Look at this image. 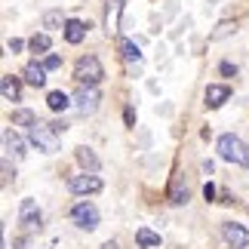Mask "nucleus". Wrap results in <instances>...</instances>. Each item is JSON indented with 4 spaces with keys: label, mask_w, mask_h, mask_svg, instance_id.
I'll return each instance as SVG.
<instances>
[{
    "label": "nucleus",
    "mask_w": 249,
    "mask_h": 249,
    "mask_svg": "<svg viewBox=\"0 0 249 249\" xmlns=\"http://www.w3.org/2000/svg\"><path fill=\"white\" fill-rule=\"evenodd\" d=\"M43 25H46V28H59V25H65V18H62L59 9H50V13L43 16Z\"/></svg>",
    "instance_id": "nucleus-22"
},
{
    "label": "nucleus",
    "mask_w": 249,
    "mask_h": 249,
    "mask_svg": "<svg viewBox=\"0 0 249 249\" xmlns=\"http://www.w3.org/2000/svg\"><path fill=\"white\" fill-rule=\"evenodd\" d=\"M102 77H105V68H102V62L95 59V55L77 59V65H74V80L80 86H95V83H102Z\"/></svg>",
    "instance_id": "nucleus-1"
},
{
    "label": "nucleus",
    "mask_w": 249,
    "mask_h": 249,
    "mask_svg": "<svg viewBox=\"0 0 249 249\" xmlns=\"http://www.w3.org/2000/svg\"><path fill=\"white\" fill-rule=\"evenodd\" d=\"M120 53H123V59H126V65H139L142 62V53H139V46L132 43V40H123L120 43Z\"/></svg>",
    "instance_id": "nucleus-17"
},
{
    "label": "nucleus",
    "mask_w": 249,
    "mask_h": 249,
    "mask_svg": "<svg viewBox=\"0 0 249 249\" xmlns=\"http://www.w3.org/2000/svg\"><path fill=\"white\" fill-rule=\"evenodd\" d=\"M28 46H31L34 53H46V50H50V37H46V34H34Z\"/></svg>",
    "instance_id": "nucleus-21"
},
{
    "label": "nucleus",
    "mask_w": 249,
    "mask_h": 249,
    "mask_svg": "<svg viewBox=\"0 0 249 249\" xmlns=\"http://www.w3.org/2000/svg\"><path fill=\"white\" fill-rule=\"evenodd\" d=\"M136 243L142 249H160V234H154L151 228H139V231H136Z\"/></svg>",
    "instance_id": "nucleus-13"
},
{
    "label": "nucleus",
    "mask_w": 249,
    "mask_h": 249,
    "mask_svg": "<svg viewBox=\"0 0 249 249\" xmlns=\"http://www.w3.org/2000/svg\"><path fill=\"white\" fill-rule=\"evenodd\" d=\"M123 120H126V126H136V111L126 108V111H123Z\"/></svg>",
    "instance_id": "nucleus-24"
},
{
    "label": "nucleus",
    "mask_w": 249,
    "mask_h": 249,
    "mask_svg": "<svg viewBox=\"0 0 249 249\" xmlns=\"http://www.w3.org/2000/svg\"><path fill=\"white\" fill-rule=\"evenodd\" d=\"M25 80L31 83V86H43L46 83V68H43V65H37V62H28L25 65Z\"/></svg>",
    "instance_id": "nucleus-12"
},
{
    "label": "nucleus",
    "mask_w": 249,
    "mask_h": 249,
    "mask_svg": "<svg viewBox=\"0 0 249 249\" xmlns=\"http://www.w3.org/2000/svg\"><path fill=\"white\" fill-rule=\"evenodd\" d=\"M228 99H231L228 86H206V108H222Z\"/></svg>",
    "instance_id": "nucleus-9"
},
{
    "label": "nucleus",
    "mask_w": 249,
    "mask_h": 249,
    "mask_svg": "<svg viewBox=\"0 0 249 249\" xmlns=\"http://www.w3.org/2000/svg\"><path fill=\"white\" fill-rule=\"evenodd\" d=\"M234 31H237V25H234V22H222V25H218L215 31H213V34H209V40H222V37L234 34Z\"/></svg>",
    "instance_id": "nucleus-20"
},
{
    "label": "nucleus",
    "mask_w": 249,
    "mask_h": 249,
    "mask_svg": "<svg viewBox=\"0 0 249 249\" xmlns=\"http://www.w3.org/2000/svg\"><path fill=\"white\" fill-rule=\"evenodd\" d=\"M222 74H225V77H234V74H237V68H234L231 62H225V65H222Z\"/></svg>",
    "instance_id": "nucleus-25"
},
{
    "label": "nucleus",
    "mask_w": 249,
    "mask_h": 249,
    "mask_svg": "<svg viewBox=\"0 0 249 249\" xmlns=\"http://www.w3.org/2000/svg\"><path fill=\"white\" fill-rule=\"evenodd\" d=\"M71 218H74V225H77V228L92 231V228L99 225V209H95L92 203H86V200H80V203L71 209Z\"/></svg>",
    "instance_id": "nucleus-4"
},
{
    "label": "nucleus",
    "mask_w": 249,
    "mask_h": 249,
    "mask_svg": "<svg viewBox=\"0 0 249 249\" xmlns=\"http://www.w3.org/2000/svg\"><path fill=\"white\" fill-rule=\"evenodd\" d=\"M3 148H6L13 157H25V142L18 139L13 129H6V132H3Z\"/></svg>",
    "instance_id": "nucleus-14"
},
{
    "label": "nucleus",
    "mask_w": 249,
    "mask_h": 249,
    "mask_svg": "<svg viewBox=\"0 0 249 249\" xmlns=\"http://www.w3.org/2000/svg\"><path fill=\"white\" fill-rule=\"evenodd\" d=\"M68 188L74 194H95V191H102V178L99 176H71Z\"/></svg>",
    "instance_id": "nucleus-8"
},
{
    "label": "nucleus",
    "mask_w": 249,
    "mask_h": 249,
    "mask_svg": "<svg viewBox=\"0 0 249 249\" xmlns=\"http://www.w3.org/2000/svg\"><path fill=\"white\" fill-rule=\"evenodd\" d=\"M77 163L83 169H99V157H95L89 148H77Z\"/></svg>",
    "instance_id": "nucleus-18"
},
{
    "label": "nucleus",
    "mask_w": 249,
    "mask_h": 249,
    "mask_svg": "<svg viewBox=\"0 0 249 249\" xmlns=\"http://www.w3.org/2000/svg\"><path fill=\"white\" fill-rule=\"evenodd\" d=\"M6 46H9V53H18V50H22V46H25V43H22V40H16V37H13V40H9Z\"/></svg>",
    "instance_id": "nucleus-27"
},
{
    "label": "nucleus",
    "mask_w": 249,
    "mask_h": 249,
    "mask_svg": "<svg viewBox=\"0 0 249 249\" xmlns=\"http://www.w3.org/2000/svg\"><path fill=\"white\" fill-rule=\"evenodd\" d=\"M83 37H86V25L77 22V18H68V22H65V40H68V43H80Z\"/></svg>",
    "instance_id": "nucleus-11"
},
{
    "label": "nucleus",
    "mask_w": 249,
    "mask_h": 249,
    "mask_svg": "<svg viewBox=\"0 0 249 249\" xmlns=\"http://www.w3.org/2000/svg\"><path fill=\"white\" fill-rule=\"evenodd\" d=\"M169 200H172L176 206L188 203V188L181 185V176H172V181H169Z\"/></svg>",
    "instance_id": "nucleus-15"
},
{
    "label": "nucleus",
    "mask_w": 249,
    "mask_h": 249,
    "mask_svg": "<svg viewBox=\"0 0 249 249\" xmlns=\"http://www.w3.org/2000/svg\"><path fill=\"white\" fill-rule=\"evenodd\" d=\"M218 154H222V160H228V163L249 166V151H246V145L237 136H231V132L218 139Z\"/></svg>",
    "instance_id": "nucleus-2"
},
{
    "label": "nucleus",
    "mask_w": 249,
    "mask_h": 249,
    "mask_svg": "<svg viewBox=\"0 0 249 249\" xmlns=\"http://www.w3.org/2000/svg\"><path fill=\"white\" fill-rule=\"evenodd\" d=\"M74 102H77V111L80 114H92L95 108H99V102H102V95L95 86H80L77 95H74Z\"/></svg>",
    "instance_id": "nucleus-5"
},
{
    "label": "nucleus",
    "mask_w": 249,
    "mask_h": 249,
    "mask_svg": "<svg viewBox=\"0 0 249 249\" xmlns=\"http://www.w3.org/2000/svg\"><path fill=\"white\" fill-rule=\"evenodd\" d=\"M43 68H46V71L62 68V59H59V55H46V59H43Z\"/></svg>",
    "instance_id": "nucleus-23"
},
{
    "label": "nucleus",
    "mask_w": 249,
    "mask_h": 249,
    "mask_svg": "<svg viewBox=\"0 0 249 249\" xmlns=\"http://www.w3.org/2000/svg\"><path fill=\"white\" fill-rule=\"evenodd\" d=\"M18 218H22V225L28 228V231H37L43 222V215H40V209H37L34 200H22V206H18Z\"/></svg>",
    "instance_id": "nucleus-7"
},
{
    "label": "nucleus",
    "mask_w": 249,
    "mask_h": 249,
    "mask_svg": "<svg viewBox=\"0 0 249 249\" xmlns=\"http://www.w3.org/2000/svg\"><path fill=\"white\" fill-rule=\"evenodd\" d=\"M13 123H16V126H34L37 117L28 108H22V111H13Z\"/></svg>",
    "instance_id": "nucleus-19"
},
{
    "label": "nucleus",
    "mask_w": 249,
    "mask_h": 249,
    "mask_svg": "<svg viewBox=\"0 0 249 249\" xmlns=\"http://www.w3.org/2000/svg\"><path fill=\"white\" fill-rule=\"evenodd\" d=\"M126 68H129L132 77H139V74H142V62H139V65H126Z\"/></svg>",
    "instance_id": "nucleus-28"
},
{
    "label": "nucleus",
    "mask_w": 249,
    "mask_h": 249,
    "mask_svg": "<svg viewBox=\"0 0 249 249\" xmlns=\"http://www.w3.org/2000/svg\"><path fill=\"white\" fill-rule=\"evenodd\" d=\"M102 249H117V243H114V240H108V243H105Z\"/></svg>",
    "instance_id": "nucleus-29"
},
{
    "label": "nucleus",
    "mask_w": 249,
    "mask_h": 249,
    "mask_svg": "<svg viewBox=\"0 0 249 249\" xmlns=\"http://www.w3.org/2000/svg\"><path fill=\"white\" fill-rule=\"evenodd\" d=\"M46 105H50V111H65V108L71 105V99H68V95H65L62 89H55V92L46 95Z\"/></svg>",
    "instance_id": "nucleus-16"
},
{
    "label": "nucleus",
    "mask_w": 249,
    "mask_h": 249,
    "mask_svg": "<svg viewBox=\"0 0 249 249\" xmlns=\"http://www.w3.org/2000/svg\"><path fill=\"white\" fill-rule=\"evenodd\" d=\"M0 92H3L6 102H18V95H22V86H18V80L13 77V74H3V77H0Z\"/></svg>",
    "instance_id": "nucleus-10"
},
{
    "label": "nucleus",
    "mask_w": 249,
    "mask_h": 249,
    "mask_svg": "<svg viewBox=\"0 0 249 249\" xmlns=\"http://www.w3.org/2000/svg\"><path fill=\"white\" fill-rule=\"evenodd\" d=\"M203 197H206V200H215V185H213V181L203 188Z\"/></svg>",
    "instance_id": "nucleus-26"
},
{
    "label": "nucleus",
    "mask_w": 249,
    "mask_h": 249,
    "mask_svg": "<svg viewBox=\"0 0 249 249\" xmlns=\"http://www.w3.org/2000/svg\"><path fill=\"white\" fill-rule=\"evenodd\" d=\"M222 234H225V240L231 243L234 249H246L249 246V231L243 225H237V222H225L222 225Z\"/></svg>",
    "instance_id": "nucleus-6"
},
{
    "label": "nucleus",
    "mask_w": 249,
    "mask_h": 249,
    "mask_svg": "<svg viewBox=\"0 0 249 249\" xmlns=\"http://www.w3.org/2000/svg\"><path fill=\"white\" fill-rule=\"evenodd\" d=\"M55 129L53 123H40L37 120L34 126H31V142L37 145V151H46V154H55L59 151V136H55Z\"/></svg>",
    "instance_id": "nucleus-3"
}]
</instances>
